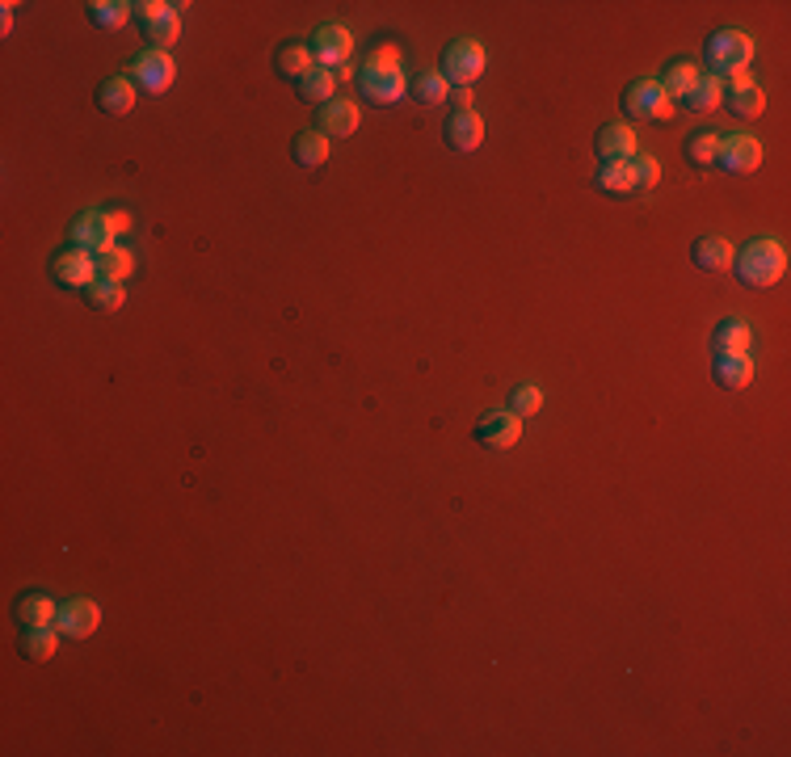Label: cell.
<instances>
[{"mask_svg":"<svg viewBox=\"0 0 791 757\" xmlns=\"http://www.w3.org/2000/svg\"><path fill=\"white\" fill-rule=\"evenodd\" d=\"M733 270L745 286H775L787 274V249L775 236H758V240H749L737 249Z\"/></svg>","mask_w":791,"mask_h":757,"instance_id":"cell-1","label":"cell"},{"mask_svg":"<svg viewBox=\"0 0 791 757\" xmlns=\"http://www.w3.org/2000/svg\"><path fill=\"white\" fill-rule=\"evenodd\" d=\"M749 59H754V38L745 30H716L703 47L707 76H720V80H728L733 72H745Z\"/></svg>","mask_w":791,"mask_h":757,"instance_id":"cell-2","label":"cell"},{"mask_svg":"<svg viewBox=\"0 0 791 757\" xmlns=\"http://www.w3.org/2000/svg\"><path fill=\"white\" fill-rule=\"evenodd\" d=\"M484 47L476 43V38H455L451 47L442 51V76H446V85L451 89H472L476 80H480V72H484Z\"/></svg>","mask_w":791,"mask_h":757,"instance_id":"cell-3","label":"cell"},{"mask_svg":"<svg viewBox=\"0 0 791 757\" xmlns=\"http://www.w3.org/2000/svg\"><path fill=\"white\" fill-rule=\"evenodd\" d=\"M131 9H135V22L144 26L148 43H156V51H169L177 43V34H181L177 9L181 5H165V0H139V5H131Z\"/></svg>","mask_w":791,"mask_h":757,"instance_id":"cell-4","label":"cell"},{"mask_svg":"<svg viewBox=\"0 0 791 757\" xmlns=\"http://www.w3.org/2000/svg\"><path fill=\"white\" fill-rule=\"evenodd\" d=\"M308 51H312V64H316V68L337 72V68L350 64V55H354V34L341 26V22H324V26L312 34Z\"/></svg>","mask_w":791,"mask_h":757,"instance_id":"cell-5","label":"cell"},{"mask_svg":"<svg viewBox=\"0 0 791 757\" xmlns=\"http://www.w3.org/2000/svg\"><path fill=\"white\" fill-rule=\"evenodd\" d=\"M131 80H135V89H144V93H169L173 89V80H177V64H173V55L169 51H156V47H148V51H139L135 55V64H131V72H127Z\"/></svg>","mask_w":791,"mask_h":757,"instance_id":"cell-6","label":"cell"},{"mask_svg":"<svg viewBox=\"0 0 791 757\" xmlns=\"http://www.w3.org/2000/svg\"><path fill=\"white\" fill-rule=\"evenodd\" d=\"M623 110H627V118H653V122H661V118L674 114V101L665 97L661 80H636V85H627V93H623Z\"/></svg>","mask_w":791,"mask_h":757,"instance_id":"cell-7","label":"cell"},{"mask_svg":"<svg viewBox=\"0 0 791 757\" xmlns=\"http://www.w3.org/2000/svg\"><path fill=\"white\" fill-rule=\"evenodd\" d=\"M712 165H720L724 173H754L762 165V143L754 135H720V148H716V160Z\"/></svg>","mask_w":791,"mask_h":757,"instance_id":"cell-8","label":"cell"},{"mask_svg":"<svg viewBox=\"0 0 791 757\" xmlns=\"http://www.w3.org/2000/svg\"><path fill=\"white\" fill-rule=\"evenodd\" d=\"M51 274L59 286H68V291H89L97 282V257L85 249H64L51 261Z\"/></svg>","mask_w":791,"mask_h":757,"instance_id":"cell-9","label":"cell"},{"mask_svg":"<svg viewBox=\"0 0 791 757\" xmlns=\"http://www.w3.org/2000/svg\"><path fill=\"white\" fill-rule=\"evenodd\" d=\"M522 438V417L510 413V408H489L476 425V442L489 450H510Z\"/></svg>","mask_w":791,"mask_h":757,"instance_id":"cell-10","label":"cell"},{"mask_svg":"<svg viewBox=\"0 0 791 757\" xmlns=\"http://www.w3.org/2000/svg\"><path fill=\"white\" fill-rule=\"evenodd\" d=\"M68 240H72V249H85V253H106V249H114V232H110V219H106V211H85V215H76L72 219V228H68Z\"/></svg>","mask_w":791,"mask_h":757,"instance_id":"cell-11","label":"cell"},{"mask_svg":"<svg viewBox=\"0 0 791 757\" xmlns=\"http://www.w3.org/2000/svg\"><path fill=\"white\" fill-rule=\"evenodd\" d=\"M442 139L451 152L468 156L484 143V118L476 110H451V118H446V127H442Z\"/></svg>","mask_w":791,"mask_h":757,"instance_id":"cell-12","label":"cell"},{"mask_svg":"<svg viewBox=\"0 0 791 757\" xmlns=\"http://www.w3.org/2000/svg\"><path fill=\"white\" fill-rule=\"evenodd\" d=\"M55 627L64 631L68 640H85V636H93V631L101 627V606L93 598H72V602L59 606Z\"/></svg>","mask_w":791,"mask_h":757,"instance_id":"cell-13","label":"cell"},{"mask_svg":"<svg viewBox=\"0 0 791 757\" xmlns=\"http://www.w3.org/2000/svg\"><path fill=\"white\" fill-rule=\"evenodd\" d=\"M354 127H358V106L346 101V97H333V101H324V106L316 110V131L320 135L346 139V135H354Z\"/></svg>","mask_w":791,"mask_h":757,"instance_id":"cell-14","label":"cell"},{"mask_svg":"<svg viewBox=\"0 0 791 757\" xmlns=\"http://www.w3.org/2000/svg\"><path fill=\"white\" fill-rule=\"evenodd\" d=\"M636 131L632 127H627V122H606V127L598 131V143H594V148H598V156L602 160H632L640 148H636Z\"/></svg>","mask_w":791,"mask_h":757,"instance_id":"cell-15","label":"cell"},{"mask_svg":"<svg viewBox=\"0 0 791 757\" xmlns=\"http://www.w3.org/2000/svg\"><path fill=\"white\" fill-rule=\"evenodd\" d=\"M712 379L724 387V392H741V387L754 383V358L749 354H720L712 362Z\"/></svg>","mask_w":791,"mask_h":757,"instance_id":"cell-16","label":"cell"},{"mask_svg":"<svg viewBox=\"0 0 791 757\" xmlns=\"http://www.w3.org/2000/svg\"><path fill=\"white\" fill-rule=\"evenodd\" d=\"M358 89H362V101H371V106H396L400 97H409V76L396 72V76H358Z\"/></svg>","mask_w":791,"mask_h":757,"instance_id":"cell-17","label":"cell"},{"mask_svg":"<svg viewBox=\"0 0 791 757\" xmlns=\"http://www.w3.org/2000/svg\"><path fill=\"white\" fill-rule=\"evenodd\" d=\"M749 345H754V329H749L745 320L728 316V320L716 324V333H712V354L716 358L720 354H749Z\"/></svg>","mask_w":791,"mask_h":757,"instance_id":"cell-18","label":"cell"},{"mask_svg":"<svg viewBox=\"0 0 791 757\" xmlns=\"http://www.w3.org/2000/svg\"><path fill=\"white\" fill-rule=\"evenodd\" d=\"M97 106L106 110L110 118H123L135 110V80L131 76H110L106 85L97 89Z\"/></svg>","mask_w":791,"mask_h":757,"instance_id":"cell-19","label":"cell"},{"mask_svg":"<svg viewBox=\"0 0 791 757\" xmlns=\"http://www.w3.org/2000/svg\"><path fill=\"white\" fill-rule=\"evenodd\" d=\"M733 257H737V249H733V240H724V236H703L691 249V261L699 270H733Z\"/></svg>","mask_w":791,"mask_h":757,"instance_id":"cell-20","label":"cell"},{"mask_svg":"<svg viewBox=\"0 0 791 757\" xmlns=\"http://www.w3.org/2000/svg\"><path fill=\"white\" fill-rule=\"evenodd\" d=\"M55 619H59V606L47 593H22L17 598V623L22 627H55Z\"/></svg>","mask_w":791,"mask_h":757,"instance_id":"cell-21","label":"cell"},{"mask_svg":"<svg viewBox=\"0 0 791 757\" xmlns=\"http://www.w3.org/2000/svg\"><path fill=\"white\" fill-rule=\"evenodd\" d=\"M316 64H312V51H308V43H282L278 51H274V72L282 76V80H303Z\"/></svg>","mask_w":791,"mask_h":757,"instance_id":"cell-22","label":"cell"},{"mask_svg":"<svg viewBox=\"0 0 791 757\" xmlns=\"http://www.w3.org/2000/svg\"><path fill=\"white\" fill-rule=\"evenodd\" d=\"M396 72H404V55H400V47L396 43H379V47H371L367 55H362V68H358V76L367 80V76H396Z\"/></svg>","mask_w":791,"mask_h":757,"instance_id":"cell-23","label":"cell"},{"mask_svg":"<svg viewBox=\"0 0 791 757\" xmlns=\"http://www.w3.org/2000/svg\"><path fill=\"white\" fill-rule=\"evenodd\" d=\"M699 76H703V72H699L695 59H674V64L665 68L661 89H665V97H669V101H682L686 93L695 89V80H699Z\"/></svg>","mask_w":791,"mask_h":757,"instance_id":"cell-24","label":"cell"},{"mask_svg":"<svg viewBox=\"0 0 791 757\" xmlns=\"http://www.w3.org/2000/svg\"><path fill=\"white\" fill-rule=\"evenodd\" d=\"M720 101H724V85H720V76H699L695 80V89L682 97V106L686 110H695V114H712V110H720Z\"/></svg>","mask_w":791,"mask_h":757,"instance_id":"cell-25","label":"cell"},{"mask_svg":"<svg viewBox=\"0 0 791 757\" xmlns=\"http://www.w3.org/2000/svg\"><path fill=\"white\" fill-rule=\"evenodd\" d=\"M329 135H320V131H303L295 143H291V156H295V165H303V169H316V165H324L329 160Z\"/></svg>","mask_w":791,"mask_h":757,"instance_id":"cell-26","label":"cell"},{"mask_svg":"<svg viewBox=\"0 0 791 757\" xmlns=\"http://www.w3.org/2000/svg\"><path fill=\"white\" fill-rule=\"evenodd\" d=\"M59 627H22V652L30 661H51L55 648H59Z\"/></svg>","mask_w":791,"mask_h":757,"instance_id":"cell-27","label":"cell"},{"mask_svg":"<svg viewBox=\"0 0 791 757\" xmlns=\"http://www.w3.org/2000/svg\"><path fill=\"white\" fill-rule=\"evenodd\" d=\"M594 181L606 194H632L636 190V177H632V165H627V160H602Z\"/></svg>","mask_w":791,"mask_h":757,"instance_id":"cell-28","label":"cell"},{"mask_svg":"<svg viewBox=\"0 0 791 757\" xmlns=\"http://www.w3.org/2000/svg\"><path fill=\"white\" fill-rule=\"evenodd\" d=\"M89 22L101 26V30H118V26L135 22V9L127 5V0H93V5H89Z\"/></svg>","mask_w":791,"mask_h":757,"instance_id":"cell-29","label":"cell"},{"mask_svg":"<svg viewBox=\"0 0 791 757\" xmlns=\"http://www.w3.org/2000/svg\"><path fill=\"white\" fill-rule=\"evenodd\" d=\"M299 85V97L303 101H312V106H324V101H333V93H337V76L329 72V68H312L303 80H295Z\"/></svg>","mask_w":791,"mask_h":757,"instance_id":"cell-30","label":"cell"},{"mask_svg":"<svg viewBox=\"0 0 791 757\" xmlns=\"http://www.w3.org/2000/svg\"><path fill=\"white\" fill-rule=\"evenodd\" d=\"M131 270H135V257H131V249H123V244H114V249L97 253V278L123 282V278H131Z\"/></svg>","mask_w":791,"mask_h":757,"instance_id":"cell-31","label":"cell"},{"mask_svg":"<svg viewBox=\"0 0 791 757\" xmlns=\"http://www.w3.org/2000/svg\"><path fill=\"white\" fill-rule=\"evenodd\" d=\"M409 93H413V101H421V106H442V101L451 97V85H446L442 72H421L409 85Z\"/></svg>","mask_w":791,"mask_h":757,"instance_id":"cell-32","label":"cell"},{"mask_svg":"<svg viewBox=\"0 0 791 757\" xmlns=\"http://www.w3.org/2000/svg\"><path fill=\"white\" fill-rule=\"evenodd\" d=\"M85 295H89V303H93L97 312H118L127 303V286L123 282H110V278H97Z\"/></svg>","mask_w":791,"mask_h":757,"instance_id":"cell-33","label":"cell"},{"mask_svg":"<svg viewBox=\"0 0 791 757\" xmlns=\"http://www.w3.org/2000/svg\"><path fill=\"white\" fill-rule=\"evenodd\" d=\"M728 101H733V114L737 118H758L766 110V93L758 85H745V89H728Z\"/></svg>","mask_w":791,"mask_h":757,"instance_id":"cell-34","label":"cell"},{"mask_svg":"<svg viewBox=\"0 0 791 757\" xmlns=\"http://www.w3.org/2000/svg\"><path fill=\"white\" fill-rule=\"evenodd\" d=\"M716 148H720V135L716 131H695L691 139H686V160H691V165H712Z\"/></svg>","mask_w":791,"mask_h":757,"instance_id":"cell-35","label":"cell"},{"mask_svg":"<svg viewBox=\"0 0 791 757\" xmlns=\"http://www.w3.org/2000/svg\"><path fill=\"white\" fill-rule=\"evenodd\" d=\"M543 408V387H535V383H518L514 392H510V413H518V417H535Z\"/></svg>","mask_w":791,"mask_h":757,"instance_id":"cell-36","label":"cell"},{"mask_svg":"<svg viewBox=\"0 0 791 757\" xmlns=\"http://www.w3.org/2000/svg\"><path fill=\"white\" fill-rule=\"evenodd\" d=\"M632 177H636V190H653L657 181H661V165H657V156H648V152H636L632 160Z\"/></svg>","mask_w":791,"mask_h":757,"instance_id":"cell-37","label":"cell"},{"mask_svg":"<svg viewBox=\"0 0 791 757\" xmlns=\"http://www.w3.org/2000/svg\"><path fill=\"white\" fill-rule=\"evenodd\" d=\"M106 219H110V232H114V240H118V236H127V232H131V223H135L127 211H118V207H110V211H106Z\"/></svg>","mask_w":791,"mask_h":757,"instance_id":"cell-38","label":"cell"},{"mask_svg":"<svg viewBox=\"0 0 791 757\" xmlns=\"http://www.w3.org/2000/svg\"><path fill=\"white\" fill-rule=\"evenodd\" d=\"M451 101H455V110H472V89H455Z\"/></svg>","mask_w":791,"mask_h":757,"instance_id":"cell-39","label":"cell"},{"mask_svg":"<svg viewBox=\"0 0 791 757\" xmlns=\"http://www.w3.org/2000/svg\"><path fill=\"white\" fill-rule=\"evenodd\" d=\"M13 9L17 5H0V30H5V34L13 30Z\"/></svg>","mask_w":791,"mask_h":757,"instance_id":"cell-40","label":"cell"}]
</instances>
